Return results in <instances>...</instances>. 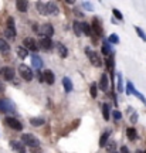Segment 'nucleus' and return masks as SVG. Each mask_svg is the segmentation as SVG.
Here are the masks:
<instances>
[{
    "label": "nucleus",
    "instance_id": "f704fd0d",
    "mask_svg": "<svg viewBox=\"0 0 146 153\" xmlns=\"http://www.w3.org/2000/svg\"><path fill=\"white\" fill-rule=\"evenodd\" d=\"M81 9L82 10H87V11H94V6H92V3H89V1H82Z\"/></svg>",
    "mask_w": 146,
    "mask_h": 153
},
{
    "label": "nucleus",
    "instance_id": "09e8293b",
    "mask_svg": "<svg viewBox=\"0 0 146 153\" xmlns=\"http://www.w3.org/2000/svg\"><path fill=\"white\" fill-rule=\"evenodd\" d=\"M116 153H118V152H116Z\"/></svg>",
    "mask_w": 146,
    "mask_h": 153
},
{
    "label": "nucleus",
    "instance_id": "58836bf2",
    "mask_svg": "<svg viewBox=\"0 0 146 153\" xmlns=\"http://www.w3.org/2000/svg\"><path fill=\"white\" fill-rule=\"evenodd\" d=\"M112 13H114V16L116 17L118 20H124V14H122V13H121L116 7H114V9H112Z\"/></svg>",
    "mask_w": 146,
    "mask_h": 153
},
{
    "label": "nucleus",
    "instance_id": "dca6fc26",
    "mask_svg": "<svg viewBox=\"0 0 146 153\" xmlns=\"http://www.w3.org/2000/svg\"><path fill=\"white\" fill-rule=\"evenodd\" d=\"M44 82H47L50 85H53L55 82V75L51 70H45V71H44Z\"/></svg>",
    "mask_w": 146,
    "mask_h": 153
},
{
    "label": "nucleus",
    "instance_id": "9b49d317",
    "mask_svg": "<svg viewBox=\"0 0 146 153\" xmlns=\"http://www.w3.org/2000/svg\"><path fill=\"white\" fill-rule=\"evenodd\" d=\"M98 88L104 91V92H107L109 91V78H108V74L107 72H104L101 78H99V82H98Z\"/></svg>",
    "mask_w": 146,
    "mask_h": 153
},
{
    "label": "nucleus",
    "instance_id": "72a5a7b5",
    "mask_svg": "<svg viewBox=\"0 0 146 153\" xmlns=\"http://www.w3.org/2000/svg\"><path fill=\"white\" fill-rule=\"evenodd\" d=\"M135 31H136V34L139 36V38H141L142 41H145V43H146V33H145V31H143L139 26H135Z\"/></svg>",
    "mask_w": 146,
    "mask_h": 153
},
{
    "label": "nucleus",
    "instance_id": "e433bc0d",
    "mask_svg": "<svg viewBox=\"0 0 146 153\" xmlns=\"http://www.w3.org/2000/svg\"><path fill=\"white\" fill-rule=\"evenodd\" d=\"M112 118H114V120L116 122V120H121L122 119V112L118 109H115L114 112H112Z\"/></svg>",
    "mask_w": 146,
    "mask_h": 153
},
{
    "label": "nucleus",
    "instance_id": "37998d69",
    "mask_svg": "<svg viewBox=\"0 0 146 153\" xmlns=\"http://www.w3.org/2000/svg\"><path fill=\"white\" fill-rule=\"evenodd\" d=\"M4 91V85H3V82L0 81V92H3Z\"/></svg>",
    "mask_w": 146,
    "mask_h": 153
},
{
    "label": "nucleus",
    "instance_id": "4468645a",
    "mask_svg": "<svg viewBox=\"0 0 146 153\" xmlns=\"http://www.w3.org/2000/svg\"><path fill=\"white\" fill-rule=\"evenodd\" d=\"M101 51H102V54L105 55V57H109V55L114 54V50H112V47H111V43L108 41V38H107V40H104Z\"/></svg>",
    "mask_w": 146,
    "mask_h": 153
},
{
    "label": "nucleus",
    "instance_id": "2eb2a0df",
    "mask_svg": "<svg viewBox=\"0 0 146 153\" xmlns=\"http://www.w3.org/2000/svg\"><path fill=\"white\" fill-rule=\"evenodd\" d=\"M10 148L13 149V150H16V152L22 153V152H24L26 145L23 142H19V140H10Z\"/></svg>",
    "mask_w": 146,
    "mask_h": 153
},
{
    "label": "nucleus",
    "instance_id": "cd10ccee",
    "mask_svg": "<svg viewBox=\"0 0 146 153\" xmlns=\"http://www.w3.org/2000/svg\"><path fill=\"white\" fill-rule=\"evenodd\" d=\"M82 34H84V36H88V37L92 36V27L87 22H82Z\"/></svg>",
    "mask_w": 146,
    "mask_h": 153
},
{
    "label": "nucleus",
    "instance_id": "20e7f679",
    "mask_svg": "<svg viewBox=\"0 0 146 153\" xmlns=\"http://www.w3.org/2000/svg\"><path fill=\"white\" fill-rule=\"evenodd\" d=\"M0 112L1 114H16V106L10 99H0Z\"/></svg>",
    "mask_w": 146,
    "mask_h": 153
},
{
    "label": "nucleus",
    "instance_id": "412c9836",
    "mask_svg": "<svg viewBox=\"0 0 146 153\" xmlns=\"http://www.w3.org/2000/svg\"><path fill=\"white\" fill-rule=\"evenodd\" d=\"M16 7L19 11H22V13H26L28 9V1L26 0H17L16 1Z\"/></svg>",
    "mask_w": 146,
    "mask_h": 153
},
{
    "label": "nucleus",
    "instance_id": "f257e3e1",
    "mask_svg": "<svg viewBox=\"0 0 146 153\" xmlns=\"http://www.w3.org/2000/svg\"><path fill=\"white\" fill-rule=\"evenodd\" d=\"M36 9L43 16H54V14H58L60 11V9L57 7L54 1H37L36 3Z\"/></svg>",
    "mask_w": 146,
    "mask_h": 153
},
{
    "label": "nucleus",
    "instance_id": "393cba45",
    "mask_svg": "<svg viewBox=\"0 0 146 153\" xmlns=\"http://www.w3.org/2000/svg\"><path fill=\"white\" fill-rule=\"evenodd\" d=\"M17 55H19V58L26 60V58L28 57V50L24 48L23 45H20V47H17Z\"/></svg>",
    "mask_w": 146,
    "mask_h": 153
},
{
    "label": "nucleus",
    "instance_id": "a878e982",
    "mask_svg": "<svg viewBox=\"0 0 146 153\" xmlns=\"http://www.w3.org/2000/svg\"><path fill=\"white\" fill-rule=\"evenodd\" d=\"M17 36L16 33V28H9V27H6L4 30V37L6 38H9V40H14Z\"/></svg>",
    "mask_w": 146,
    "mask_h": 153
},
{
    "label": "nucleus",
    "instance_id": "c03bdc74",
    "mask_svg": "<svg viewBox=\"0 0 146 153\" xmlns=\"http://www.w3.org/2000/svg\"><path fill=\"white\" fill-rule=\"evenodd\" d=\"M65 3H68V4H74L75 1H74V0H65Z\"/></svg>",
    "mask_w": 146,
    "mask_h": 153
},
{
    "label": "nucleus",
    "instance_id": "49530a36",
    "mask_svg": "<svg viewBox=\"0 0 146 153\" xmlns=\"http://www.w3.org/2000/svg\"><path fill=\"white\" fill-rule=\"evenodd\" d=\"M22 153H26V152H22Z\"/></svg>",
    "mask_w": 146,
    "mask_h": 153
},
{
    "label": "nucleus",
    "instance_id": "4c0bfd02",
    "mask_svg": "<svg viewBox=\"0 0 146 153\" xmlns=\"http://www.w3.org/2000/svg\"><path fill=\"white\" fill-rule=\"evenodd\" d=\"M6 24H7V27L9 28H16V24H14V17H7V22H6Z\"/></svg>",
    "mask_w": 146,
    "mask_h": 153
},
{
    "label": "nucleus",
    "instance_id": "f03ea898",
    "mask_svg": "<svg viewBox=\"0 0 146 153\" xmlns=\"http://www.w3.org/2000/svg\"><path fill=\"white\" fill-rule=\"evenodd\" d=\"M85 51H87V57L88 60H89V62H91L94 67H97V68H99V67H102V60H101V57H99V54L98 53H95V51H92L89 47H87L85 48Z\"/></svg>",
    "mask_w": 146,
    "mask_h": 153
},
{
    "label": "nucleus",
    "instance_id": "f8f14e48",
    "mask_svg": "<svg viewBox=\"0 0 146 153\" xmlns=\"http://www.w3.org/2000/svg\"><path fill=\"white\" fill-rule=\"evenodd\" d=\"M31 65L36 71H40L43 68V58L38 54H33L31 55Z\"/></svg>",
    "mask_w": 146,
    "mask_h": 153
},
{
    "label": "nucleus",
    "instance_id": "79ce46f5",
    "mask_svg": "<svg viewBox=\"0 0 146 153\" xmlns=\"http://www.w3.org/2000/svg\"><path fill=\"white\" fill-rule=\"evenodd\" d=\"M121 153H129V149H128V146H122V148H121Z\"/></svg>",
    "mask_w": 146,
    "mask_h": 153
},
{
    "label": "nucleus",
    "instance_id": "39448f33",
    "mask_svg": "<svg viewBox=\"0 0 146 153\" xmlns=\"http://www.w3.org/2000/svg\"><path fill=\"white\" fill-rule=\"evenodd\" d=\"M19 74H20V76H22L24 81H31L33 78H34L33 70L30 67L26 65V64H20V67H19Z\"/></svg>",
    "mask_w": 146,
    "mask_h": 153
},
{
    "label": "nucleus",
    "instance_id": "1a4fd4ad",
    "mask_svg": "<svg viewBox=\"0 0 146 153\" xmlns=\"http://www.w3.org/2000/svg\"><path fill=\"white\" fill-rule=\"evenodd\" d=\"M23 47L27 48L28 51H37L40 47H38L37 40H34L33 37H26L23 40Z\"/></svg>",
    "mask_w": 146,
    "mask_h": 153
},
{
    "label": "nucleus",
    "instance_id": "ea45409f",
    "mask_svg": "<svg viewBox=\"0 0 146 153\" xmlns=\"http://www.w3.org/2000/svg\"><path fill=\"white\" fill-rule=\"evenodd\" d=\"M133 95H135L136 98L141 99V102H142L143 105H146V98H145V95H143V94H141V92H138V91H135V94H133Z\"/></svg>",
    "mask_w": 146,
    "mask_h": 153
},
{
    "label": "nucleus",
    "instance_id": "c756f323",
    "mask_svg": "<svg viewBox=\"0 0 146 153\" xmlns=\"http://www.w3.org/2000/svg\"><path fill=\"white\" fill-rule=\"evenodd\" d=\"M97 94H98V84L97 82H92L89 85V95H91V98H97Z\"/></svg>",
    "mask_w": 146,
    "mask_h": 153
},
{
    "label": "nucleus",
    "instance_id": "4be33fe9",
    "mask_svg": "<svg viewBox=\"0 0 146 153\" xmlns=\"http://www.w3.org/2000/svg\"><path fill=\"white\" fill-rule=\"evenodd\" d=\"M57 51H58V54L61 58H67V55H68V48H67L63 43L57 44Z\"/></svg>",
    "mask_w": 146,
    "mask_h": 153
},
{
    "label": "nucleus",
    "instance_id": "aec40b11",
    "mask_svg": "<svg viewBox=\"0 0 146 153\" xmlns=\"http://www.w3.org/2000/svg\"><path fill=\"white\" fill-rule=\"evenodd\" d=\"M72 28H74V34H75L77 37H81L82 36V23L75 20V22L72 23Z\"/></svg>",
    "mask_w": 146,
    "mask_h": 153
},
{
    "label": "nucleus",
    "instance_id": "6ab92c4d",
    "mask_svg": "<svg viewBox=\"0 0 146 153\" xmlns=\"http://www.w3.org/2000/svg\"><path fill=\"white\" fill-rule=\"evenodd\" d=\"M105 64H107V68L109 70V72H111V76H112V79H114V54L109 55V57H107Z\"/></svg>",
    "mask_w": 146,
    "mask_h": 153
},
{
    "label": "nucleus",
    "instance_id": "5701e85b",
    "mask_svg": "<svg viewBox=\"0 0 146 153\" xmlns=\"http://www.w3.org/2000/svg\"><path fill=\"white\" fill-rule=\"evenodd\" d=\"M0 53L1 54H7V53H10V45L9 43L3 40V38H0Z\"/></svg>",
    "mask_w": 146,
    "mask_h": 153
},
{
    "label": "nucleus",
    "instance_id": "b1692460",
    "mask_svg": "<svg viewBox=\"0 0 146 153\" xmlns=\"http://www.w3.org/2000/svg\"><path fill=\"white\" fill-rule=\"evenodd\" d=\"M102 118L105 120H109L111 118V106L108 104H102Z\"/></svg>",
    "mask_w": 146,
    "mask_h": 153
},
{
    "label": "nucleus",
    "instance_id": "423d86ee",
    "mask_svg": "<svg viewBox=\"0 0 146 153\" xmlns=\"http://www.w3.org/2000/svg\"><path fill=\"white\" fill-rule=\"evenodd\" d=\"M38 34H41L43 38H51L54 36V27L50 23H44L43 26H40V31Z\"/></svg>",
    "mask_w": 146,
    "mask_h": 153
},
{
    "label": "nucleus",
    "instance_id": "2f4dec72",
    "mask_svg": "<svg viewBox=\"0 0 146 153\" xmlns=\"http://www.w3.org/2000/svg\"><path fill=\"white\" fill-rule=\"evenodd\" d=\"M105 149H107V152H109V153H116V142H115V140L108 142L107 146H105Z\"/></svg>",
    "mask_w": 146,
    "mask_h": 153
},
{
    "label": "nucleus",
    "instance_id": "c9c22d12",
    "mask_svg": "<svg viewBox=\"0 0 146 153\" xmlns=\"http://www.w3.org/2000/svg\"><path fill=\"white\" fill-rule=\"evenodd\" d=\"M108 41L111 44H118L119 43V36H118V34H115V33L111 34V36L108 37Z\"/></svg>",
    "mask_w": 146,
    "mask_h": 153
},
{
    "label": "nucleus",
    "instance_id": "0eeeda50",
    "mask_svg": "<svg viewBox=\"0 0 146 153\" xmlns=\"http://www.w3.org/2000/svg\"><path fill=\"white\" fill-rule=\"evenodd\" d=\"M6 125L9 126V128H11V129H14V131L20 132L23 131V123L20 122L19 119H16V118H13V116H6Z\"/></svg>",
    "mask_w": 146,
    "mask_h": 153
},
{
    "label": "nucleus",
    "instance_id": "8fccbe9b",
    "mask_svg": "<svg viewBox=\"0 0 146 153\" xmlns=\"http://www.w3.org/2000/svg\"><path fill=\"white\" fill-rule=\"evenodd\" d=\"M145 153H146V152H145Z\"/></svg>",
    "mask_w": 146,
    "mask_h": 153
},
{
    "label": "nucleus",
    "instance_id": "7ed1b4c3",
    "mask_svg": "<svg viewBox=\"0 0 146 153\" xmlns=\"http://www.w3.org/2000/svg\"><path fill=\"white\" fill-rule=\"evenodd\" d=\"M22 142L26 145V146H30V148H38L40 146V140H38L37 136H34L31 133H23L22 135Z\"/></svg>",
    "mask_w": 146,
    "mask_h": 153
},
{
    "label": "nucleus",
    "instance_id": "a211bd4d",
    "mask_svg": "<svg viewBox=\"0 0 146 153\" xmlns=\"http://www.w3.org/2000/svg\"><path fill=\"white\" fill-rule=\"evenodd\" d=\"M63 87H64V91L67 94H70L71 91H72V81H71L70 78H68V76H64V78H63Z\"/></svg>",
    "mask_w": 146,
    "mask_h": 153
},
{
    "label": "nucleus",
    "instance_id": "c85d7f7f",
    "mask_svg": "<svg viewBox=\"0 0 146 153\" xmlns=\"http://www.w3.org/2000/svg\"><path fill=\"white\" fill-rule=\"evenodd\" d=\"M126 136H128V139H129V140H136L138 133H136L135 128H128V129H126Z\"/></svg>",
    "mask_w": 146,
    "mask_h": 153
},
{
    "label": "nucleus",
    "instance_id": "a18cd8bd",
    "mask_svg": "<svg viewBox=\"0 0 146 153\" xmlns=\"http://www.w3.org/2000/svg\"><path fill=\"white\" fill-rule=\"evenodd\" d=\"M136 153H145V152H142V150H136Z\"/></svg>",
    "mask_w": 146,
    "mask_h": 153
},
{
    "label": "nucleus",
    "instance_id": "7c9ffc66",
    "mask_svg": "<svg viewBox=\"0 0 146 153\" xmlns=\"http://www.w3.org/2000/svg\"><path fill=\"white\" fill-rule=\"evenodd\" d=\"M30 123H31V126H41L45 123V119L44 118H31Z\"/></svg>",
    "mask_w": 146,
    "mask_h": 153
},
{
    "label": "nucleus",
    "instance_id": "6e6552de",
    "mask_svg": "<svg viewBox=\"0 0 146 153\" xmlns=\"http://www.w3.org/2000/svg\"><path fill=\"white\" fill-rule=\"evenodd\" d=\"M92 33L95 34L97 37H102L104 36V28H102V22H101V19L99 17H95L94 20H92Z\"/></svg>",
    "mask_w": 146,
    "mask_h": 153
},
{
    "label": "nucleus",
    "instance_id": "de8ad7c7",
    "mask_svg": "<svg viewBox=\"0 0 146 153\" xmlns=\"http://www.w3.org/2000/svg\"><path fill=\"white\" fill-rule=\"evenodd\" d=\"M0 71H1V68H0Z\"/></svg>",
    "mask_w": 146,
    "mask_h": 153
},
{
    "label": "nucleus",
    "instance_id": "bb28decb",
    "mask_svg": "<svg viewBox=\"0 0 146 153\" xmlns=\"http://www.w3.org/2000/svg\"><path fill=\"white\" fill-rule=\"evenodd\" d=\"M116 78H118V84H116V91L121 94V92H124V78H122V72H118V74H116Z\"/></svg>",
    "mask_w": 146,
    "mask_h": 153
},
{
    "label": "nucleus",
    "instance_id": "f3484780",
    "mask_svg": "<svg viewBox=\"0 0 146 153\" xmlns=\"http://www.w3.org/2000/svg\"><path fill=\"white\" fill-rule=\"evenodd\" d=\"M111 133H112V131L111 129H108V131H105L101 135V139H99V148H105L107 146V143H108V139L109 136H111Z\"/></svg>",
    "mask_w": 146,
    "mask_h": 153
},
{
    "label": "nucleus",
    "instance_id": "a19ab883",
    "mask_svg": "<svg viewBox=\"0 0 146 153\" xmlns=\"http://www.w3.org/2000/svg\"><path fill=\"white\" fill-rule=\"evenodd\" d=\"M138 118H139V116H138V114H136V112H133V114L130 115V122H132V123H136V122H138Z\"/></svg>",
    "mask_w": 146,
    "mask_h": 153
},
{
    "label": "nucleus",
    "instance_id": "473e14b6",
    "mask_svg": "<svg viewBox=\"0 0 146 153\" xmlns=\"http://www.w3.org/2000/svg\"><path fill=\"white\" fill-rule=\"evenodd\" d=\"M135 87H133V84L130 81H128L126 82V89H125V92H126V95H133L135 94Z\"/></svg>",
    "mask_w": 146,
    "mask_h": 153
},
{
    "label": "nucleus",
    "instance_id": "ddd939ff",
    "mask_svg": "<svg viewBox=\"0 0 146 153\" xmlns=\"http://www.w3.org/2000/svg\"><path fill=\"white\" fill-rule=\"evenodd\" d=\"M38 47L41 50L48 51L53 48V40L51 38H41V40H38Z\"/></svg>",
    "mask_w": 146,
    "mask_h": 153
},
{
    "label": "nucleus",
    "instance_id": "9d476101",
    "mask_svg": "<svg viewBox=\"0 0 146 153\" xmlns=\"http://www.w3.org/2000/svg\"><path fill=\"white\" fill-rule=\"evenodd\" d=\"M0 74L3 76V79H6V81H13L14 76H16V71H14V68H11V67H3Z\"/></svg>",
    "mask_w": 146,
    "mask_h": 153
}]
</instances>
